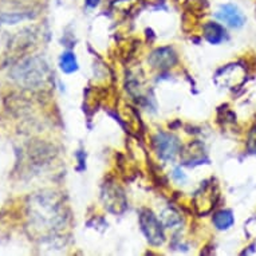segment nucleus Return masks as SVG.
Here are the masks:
<instances>
[{
	"instance_id": "obj_1",
	"label": "nucleus",
	"mask_w": 256,
	"mask_h": 256,
	"mask_svg": "<svg viewBox=\"0 0 256 256\" xmlns=\"http://www.w3.org/2000/svg\"><path fill=\"white\" fill-rule=\"evenodd\" d=\"M140 224L142 228V232L146 236L149 243L160 246L164 242V231H162V226L161 222L157 220L154 214H152L150 210H144L141 216H140Z\"/></svg>"
},
{
	"instance_id": "obj_2",
	"label": "nucleus",
	"mask_w": 256,
	"mask_h": 256,
	"mask_svg": "<svg viewBox=\"0 0 256 256\" xmlns=\"http://www.w3.org/2000/svg\"><path fill=\"white\" fill-rule=\"evenodd\" d=\"M154 148L160 158L164 161H173L180 150V142L174 136L158 133L154 138Z\"/></svg>"
},
{
	"instance_id": "obj_3",
	"label": "nucleus",
	"mask_w": 256,
	"mask_h": 256,
	"mask_svg": "<svg viewBox=\"0 0 256 256\" xmlns=\"http://www.w3.org/2000/svg\"><path fill=\"white\" fill-rule=\"evenodd\" d=\"M216 18L220 19L222 22H224V23H227L228 26L235 27V28L242 27L244 24V22H246V18H244L243 12L234 4L222 6L218 8V12H216Z\"/></svg>"
},
{
	"instance_id": "obj_4",
	"label": "nucleus",
	"mask_w": 256,
	"mask_h": 256,
	"mask_svg": "<svg viewBox=\"0 0 256 256\" xmlns=\"http://www.w3.org/2000/svg\"><path fill=\"white\" fill-rule=\"evenodd\" d=\"M176 54L172 48L164 47V48H158L152 54L149 62L153 68H172L176 63Z\"/></svg>"
},
{
	"instance_id": "obj_5",
	"label": "nucleus",
	"mask_w": 256,
	"mask_h": 256,
	"mask_svg": "<svg viewBox=\"0 0 256 256\" xmlns=\"http://www.w3.org/2000/svg\"><path fill=\"white\" fill-rule=\"evenodd\" d=\"M204 35H206L208 42H210L212 44H218V43L222 42L224 38H226V30L218 23L210 22V23H206L204 26Z\"/></svg>"
},
{
	"instance_id": "obj_6",
	"label": "nucleus",
	"mask_w": 256,
	"mask_h": 256,
	"mask_svg": "<svg viewBox=\"0 0 256 256\" xmlns=\"http://www.w3.org/2000/svg\"><path fill=\"white\" fill-rule=\"evenodd\" d=\"M234 216L230 210H220L214 216V224L218 230H228L234 224Z\"/></svg>"
},
{
	"instance_id": "obj_7",
	"label": "nucleus",
	"mask_w": 256,
	"mask_h": 256,
	"mask_svg": "<svg viewBox=\"0 0 256 256\" xmlns=\"http://www.w3.org/2000/svg\"><path fill=\"white\" fill-rule=\"evenodd\" d=\"M60 68L68 74L76 72L78 70V62H76V55L72 52H64L62 55V58H60Z\"/></svg>"
},
{
	"instance_id": "obj_8",
	"label": "nucleus",
	"mask_w": 256,
	"mask_h": 256,
	"mask_svg": "<svg viewBox=\"0 0 256 256\" xmlns=\"http://www.w3.org/2000/svg\"><path fill=\"white\" fill-rule=\"evenodd\" d=\"M250 148H251V150H254V153H256V128L250 136Z\"/></svg>"
},
{
	"instance_id": "obj_9",
	"label": "nucleus",
	"mask_w": 256,
	"mask_h": 256,
	"mask_svg": "<svg viewBox=\"0 0 256 256\" xmlns=\"http://www.w3.org/2000/svg\"><path fill=\"white\" fill-rule=\"evenodd\" d=\"M173 177H174V178H176L178 182H184V181L186 180V177H185V174L181 172L180 169H176V170H174V173H173Z\"/></svg>"
},
{
	"instance_id": "obj_10",
	"label": "nucleus",
	"mask_w": 256,
	"mask_h": 256,
	"mask_svg": "<svg viewBox=\"0 0 256 256\" xmlns=\"http://www.w3.org/2000/svg\"><path fill=\"white\" fill-rule=\"evenodd\" d=\"M86 4L88 6V7H97L98 4H100V0H86Z\"/></svg>"
}]
</instances>
